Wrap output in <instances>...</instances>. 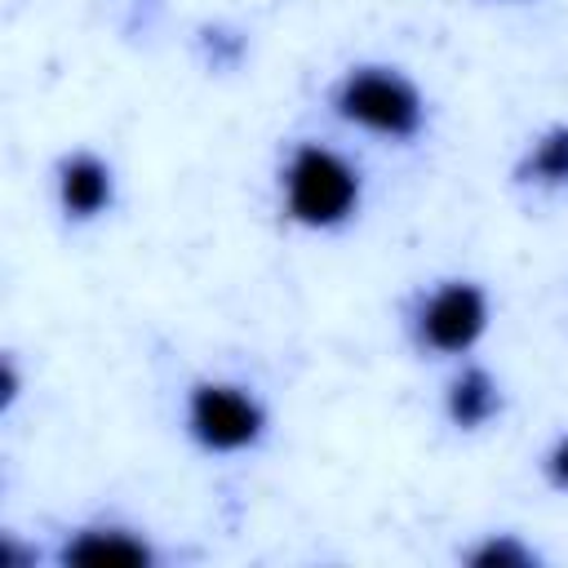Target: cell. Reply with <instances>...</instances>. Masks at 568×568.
Here are the masks:
<instances>
[{
    "instance_id": "1",
    "label": "cell",
    "mask_w": 568,
    "mask_h": 568,
    "mask_svg": "<svg viewBox=\"0 0 568 568\" xmlns=\"http://www.w3.org/2000/svg\"><path fill=\"white\" fill-rule=\"evenodd\" d=\"M284 213L306 231H337L364 200V173L324 142H297L284 164Z\"/></svg>"
},
{
    "instance_id": "2",
    "label": "cell",
    "mask_w": 568,
    "mask_h": 568,
    "mask_svg": "<svg viewBox=\"0 0 568 568\" xmlns=\"http://www.w3.org/2000/svg\"><path fill=\"white\" fill-rule=\"evenodd\" d=\"M333 111L386 142H413L426 129V98L422 89L399 71L382 62L351 67L333 89Z\"/></svg>"
},
{
    "instance_id": "3",
    "label": "cell",
    "mask_w": 568,
    "mask_h": 568,
    "mask_svg": "<svg viewBox=\"0 0 568 568\" xmlns=\"http://www.w3.org/2000/svg\"><path fill=\"white\" fill-rule=\"evenodd\" d=\"M266 426H271V417H266L262 399L240 382L204 377L186 390V435L195 448H204L213 457L253 453L266 439Z\"/></svg>"
},
{
    "instance_id": "4",
    "label": "cell",
    "mask_w": 568,
    "mask_h": 568,
    "mask_svg": "<svg viewBox=\"0 0 568 568\" xmlns=\"http://www.w3.org/2000/svg\"><path fill=\"white\" fill-rule=\"evenodd\" d=\"M488 320H493V306H488L484 284L444 280L422 297V306L413 315V333H417L422 351H430V355H466L488 333Z\"/></svg>"
},
{
    "instance_id": "5",
    "label": "cell",
    "mask_w": 568,
    "mask_h": 568,
    "mask_svg": "<svg viewBox=\"0 0 568 568\" xmlns=\"http://www.w3.org/2000/svg\"><path fill=\"white\" fill-rule=\"evenodd\" d=\"M58 564H67V568H151L155 546L124 524H84V528L67 532V541L58 546Z\"/></svg>"
},
{
    "instance_id": "6",
    "label": "cell",
    "mask_w": 568,
    "mask_h": 568,
    "mask_svg": "<svg viewBox=\"0 0 568 568\" xmlns=\"http://www.w3.org/2000/svg\"><path fill=\"white\" fill-rule=\"evenodd\" d=\"M115 204V173L93 151H71L58 160V209L67 222H93Z\"/></svg>"
},
{
    "instance_id": "7",
    "label": "cell",
    "mask_w": 568,
    "mask_h": 568,
    "mask_svg": "<svg viewBox=\"0 0 568 568\" xmlns=\"http://www.w3.org/2000/svg\"><path fill=\"white\" fill-rule=\"evenodd\" d=\"M501 408H506V399H501V382L488 373V368H479V364H466L453 382H448V390H444V417L457 426V430H484L493 417H501Z\"/></svg>"
},
{
    "instance_id": "8",
    "label": "cell",
    "mask_w": 568,
    "mask_h": 568,
    "mask_svg": "<svg viewBox=\"0 0 568 568\" xmlns=\"http://www.w3.org/2000/svg\"><path fill=\"white\" fill-rule=\"evenodd\" d=\"M519 186H541V191H564L568 186V124H550L546 133L532 138L524 160L515 164Z\"/></svg>"
},
{
    "instance_id": "9",
    "label": "cell",
    "mask_w": 568,
    "mask_h": 568,
    "mask_svg": "<svg viewBox=\"0 0 568 568\" xmlns=\"http://www.w3.org/2000/svg\"><path fill=\"white\" fill-rule=\"evenodd\" d=\"M470 568H537L541 555L532 546H524L515 532H488L484 541H475L466 555H462Z\"/></svg>"
},
{
    "instance_id": "10",
    "label": "cell",
    "mask_w": 568,
    "mask_h": 568,
    "mask_svg": "<svg viewBox=\"0 0 568 568\" xmlns=\"http://www.w3.org/2000/svg\"><path fill=\"white\" fill-rule=\"evenodd\" d=\"M541 475H546V484H550L555 493H568V435H559V439L546 448Z\"/></svg>"
},
{
    "instance_id": "11",
    "label": "cell",
    "mask_w": 568,
    "mask_h": 568,
    "mask_svg": "<svg viewBox=\"0 0 568 568\" xmlns=\"http://www.w3.org/2000/svg\"><path fill=\"white\" fill-rule=\"evenodd\" d=\"M18 395H22V377H18L13 355H4V364H0V413H9Z\"/></svg>"
}]
</instances>
